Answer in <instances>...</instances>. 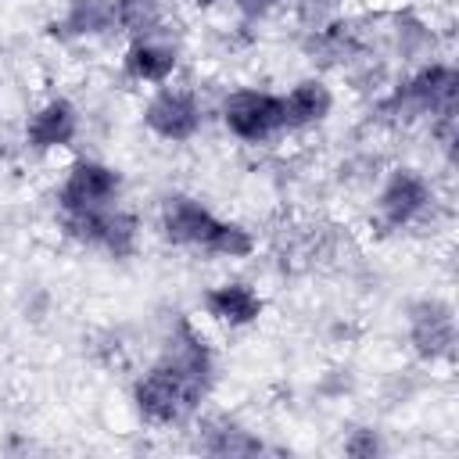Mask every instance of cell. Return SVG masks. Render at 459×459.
<instances>
[{
    "instance_id": "obj_14",
    "label": "cell",
    "mask_w": 459,
    "mask_h": 459,
    "mask_svg": "<svg viewBox=\"0 0 459 459\" xmlns=\"http://www.w3.org/2000/svg\"><path fill=\"white\" fill-rule=\"evenodd\" d=\"M384 50L409 68L423 65L434 57V25H427L412 11H394L384 22Z\"/></svg>"
},
{
    "instance_id": "obj_13",
    "label": "cell",
    "mask_w": 459,
    "mask_h": 459,
    "mask_svg": "<svg viewBox=\"0 0 459 459\" xmlns=\"http://www.w3.org/2000/svg\"><path fill=\"white\" fill-rule=\"evenodd\" d=\"M50 36L75 43V39H100L115 32V7L111 0H68L65 11L47 25Z\"/></svg>"
},
{
    "instance_id": "obj_21",
    "label": "cell",
    "mask_w": 459,
    "mask_h": 459,
    "mask_svg": "<svg viewBox=\"0 0 459 459\" xmlns=\"http://www.w3.org/2000/svg\"><path fill=\"white\" fill-rule=\"evenodd\" d=\"M287 0H230V7L237 11V18L240 22H247V25H258V22H265L273 11H280Z\"/></svg>"
},
{
    "instance_id": "obj_15",
    "label": "cell",
    "mask_w": 459,
    "mask_h": 459,
    "mask_svg": "<svg viewBox=\"0 0 459 459\" xmlns=\"http://www.w3.org/2000/svg\"><path fill=\"white\" fill-rule=\"evenodd\" d=\"M283 97V115H287V133H301V129H316V126H323L326 118H330V111H333V90L323 82V79H316V75H308V79H298L287 93H280Z\"/></svg>"
},
{
    "instance_id": "obj_19",
    "label": "cell",
    "mask_w": 459,
    "mask_h": 459,
    "mask_svg": "<svg viewBox=\"0 0 459 459\" xmlns=\"http://www.w3.org/2000/svg\"><path fill=\"white\" fill-rule=\"evenodd\" d=\"M290 11L301 25V32H312V29H323L326 22H333L337 14H344L341 0H290Z\"/></svg>"
},
{
    "instance_id": "obj_1",
    "label": "cell",
    "mask_w": 459,
    "mask_h": 459,
    "mask_svg": "<svg viewBox=\"0 0 459 459\" xmlns=\"http://www.w3.org/2000/svg\"><path fill=\"white\" fill-rule=\"evenodd\" d=\"M208 394H212L208 387H201L165 359H154L133 380V409L151 427H179L194 420Z\"/></svg>"
},
{
    "instance_id": "obj_16",
    "label": "cell",
    "mask_w": 459,
    "mask_h": 459,
    "mask_svg": "<svg viewBox=\"0 0 459 459\" xmlns=\"http://www.w3.org/2000/svg\"><path fill=\"white\" fill-rule=\"evenodd\" d=\"M197 448L208 455H258L265 452L262 437L237 423L233 416H197Z\"/></svg>"
},
{
    "instance_id": "obj_6",
    "label": "cell",
    "mask_w": 459,
    "mask_h": 459,
    "mask_svg": "<svg viewBox=\"0 0 459 459\" xmlns=\"http://www.w3.org/2000/svg\"><path fill=\"white\" fill-rule=\"evenodd\" d=\"M122 172L100 158H79L68 165L65 179L54 190L57 215L61 212H97L122 204Z\"/></svg>"
},
{
    "instance_id": "obj_5",
    "label": "cell",
    "mask_w": 459,
    "mask_h": 459,
    "mask_svg": "<svg viewBox=\"0 0 459 459\" xmlns=\"http://www.w3.org/2000/svg\"><path fill=\"white\" fill-rule=\"evenodd\" d=\"M140 122L161 143H190L204 126V104L190 86L165 82L143 100Z\"/></svg>"
},
{
    "instance_id": "obj_12",
    "label": "cell",
    "mask_w": 459,
    "mask_h": 459,
    "mask_svg": "<svg viewBox=\"0 0 459 459\" xmlns=\"http://www.w3.org/2000/svg\"><path fill=\"white\" fill-rule=\"evenodd\" d=\"M201 308L212 323L230 326V330H244V326L262 319L265 298L247 280H222V283H212L201 294Z\"/></svg>"
},
{
    "instance_id": "obj_2",
    "label": "cell",
    "mask_w": 459,
    "mask_h": 459,
    "mask_svg": "<svg viewBox=\"0 0 459 459\" xmlns=\"http://www.w3.org/2000/svg\"><path fill=\"white\" fill-rule=\"evenodd\" d=\"M434 208H437V190L416 165L387 169L380 186H377V197H373L377 226L394 230V233L420 226Z\"/></svg>"
},
{
    "instance_id": "obj_18",
    "label": "cell",
    "mask_w": 459,
    "mask_h": 459,
    "mask_svg": "<svg viewBox=\"0 0 459 459\" xmlns=\"http://www.w3.org/2000/svg\"><path fill=\"white\" fill-rule=\"evenodd\" d=\"M255 247H258V237H255L244 222H237V219H222L219 230L212 233L204 255H208V258H222V262H240V258H251Z\"/></svg>"
},
{
    "instance_id": "obj_7",
    "label": "cell",
    "mask_w": 459,
    "mask_h": 459,
    "mask_svg": "<svg viewBox=\"0 0 459 459\" xmlns=\"http://www.w3.org/2000/svg\"><path fill=\"white\" fill-rule=\"evenodd\" d=\"M405 341L423 362H448L455 355V308L452 301L427 294L405 308Z\"/></svg>"
},
{
    "instance_id": "obj_11",
    "label": "cell",
    "mask_w": 459,
    "mask_h": 459,
    "mask_svg": "<svg viewBox=\"0 0 459 459\" xmlns=\"http://www.w3.org/2000/svg\"><path fill=\"white\" fill-rule=\"evenodd\" d=\"M158 359L172 362L179 373H186L190 380H197L201 387L212 391V384H215V351H212L208 337H204L186 316H179V319L169 326Z\"/></svg>"
},
{
    "instance_id": "obj_22",
    "label": "cell",
    "mask_w": 459,
    "mask_h": 459,
    "mask_svg": "<svg viewBox=\"0 0 459 459\" xmlns=\"http://www.w3.org/2000/svg\"><path fill=\"white\" fill-rule=\"evenodd\" d=\"M197 11H215V7H230V0H190Z\"/></svg>"
},
{
    "instance_id": "obj_20",
    "label": "cell",
    "mask_w": 459,
    "mask_h": 459,
    "mask_svg": "<svg viewBox=\"0 0 459 459\" xmlns=\"http://www.w3.org/2000/svg\"><path fill=\"white\" fill-rule=\"evenodd\" d=\"M344 452L355 455V459H373V455L384 452V441H380V434H377L373 427H355V430L344 437Z\"/></svg>"
},
{
    "instance_id": "obj_10",
    "label": "cell",
    "mask_w": 459,
    "mask_h": 459,
    "mask_svg": "<svg viewBox=\"0 0 459 459\" xmlns=\"http://www.w3.org/2000/svg\"><path fill=\"white\" fill-rule=\"evenodd\" d=\"M179 72V47L165 36H136L122 50V75L136 86H165Z\"/></svg>"
},
{
    "instance_id": "obj_9",
    "label": "cell",
    "mask_w": 459,
    "mask_h": 459,
    "mask_svg": "<svg viewBox=\"0 0 459 459\" xmlns=\"http://www.w3.org/2000/svg\"><path fill=\"white\" fill-rule=\"evenodd\" d=\"M82 129V115L68 97H47L25 118V147L36 154H54L75 143Z\"/></svg>"
},
{
    "instance_id": "obj_4",
    "label": "cell",
    "mask_w": 459,
    "mask_h": 459,
    "mask_svg": "<svg viewBox=\"0 0 459 459\" xmlns=\"http://www.w3.org/2000/svg\"><path fill=\"white\" fill-rule=\"evenodd\" d=\"M219 122L240 143H251V147L273 143L276 136L287 133L283 97L273 93V90H258V86L230 90L219 104Z\"/></svg>"
},
{
    "instance_id": "obj_17",
    "label": "cell",
    "mask_w": 459,
    "mask_h": 459,
    "mask_svg": "<svg viewBox=\"0 0 459 459\" xmlns=\"http://www.w3.org/2000/svg\"><path fill=\"white\" fill-rule=\"evenodd\" d=\"M111 7H115V32L129 39L165 32L169 0H111Z\"/></svg>"
},
{
    "instance_id": "obj_3",
    "label": "cell",
    "mask_w": 459,
    "mask_h": 459,
    "mask_svg": "<svg viewBox=\"0 0 459 459\" xmlns=\"http://www.w3.org/2000/svg\"><path fill=\"white\" fill-rule=\"evenodd\" d=\"M57 226L72 244L100 251L108 258H133L140 247V219L122 204L97 212H61Z\"/></svg>"
},
{
    "instance_id": "obj_8",
    "label": "cell",
    "mask_w": 459,
    "mask_h": 459,
    "mask_svg": "<svg viewBox=\"0 0 459 459\" xmlns=\"http://www.w3.org/2000/svg\"><path fill=\"white\" fill-rule=\"evenodd\" d=\"M222 215H215L201 197L194 194H169L161 201V212H158V230L161 237L172 244V247H190V251H201L208 247L212 233L219 230Z\"/></svg>"
}]
</instances>
